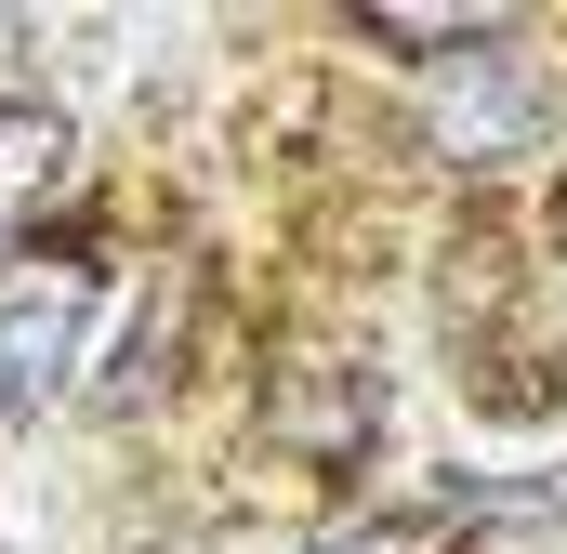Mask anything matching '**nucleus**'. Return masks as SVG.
Instances as JSON below:
<instances>
[{
	"label": "nucleus",
	"mask_w": 567,
	"mask_h": 554,
	"mask_svg": "<svg viewBox=\"0 0 567 554\" xmlns=\"http://www.w3.org/2000/svg\"><path fill=\"white\" fill-rule=\"evenodd\" d=\"M542 133H555V80H542V53H515L502 27L449 40L423 66V145L449 172H502V158H528Z\"/></svg>",
	"instance_id": "f257e3e1"
},
{
	"label": "nucleus",
	"mask_w": 567,
	"mask_h": 554,
	"mask_svg": "<svg viewBox=\"0 0 567 554\" xmlns=\"http://www.w3.org/2000/svg\"><path fill=\"white\" fill-rule=\"evenodd\" d=\"M93 304H106V277L80 265V252H13V265H0V422L53 410V397L80 383Z\"/></svg>",
	"instance_id": "f03ea898"
},
{
	"label": "nucleus",
	"mask_w": 567,
	"mask_h": 554,
	"mask_svg": "<svg viewBox=\"0 0 567 554\" xmlns=\"http://www.w3.org/2000/svg\"><path fill=\"white\" fill-rule=\"evenodd\" d=\"M66 172H80V133H66L53 106H13V93H0V225L40 212V198H66Z\"/></svg>",
	"instance_id": "7ed1b4c3"
},
{
	"label": "nucleus",
	"mask_w": 567,
	"mask_h": 554,
	"mask_svg": "<svg viewBox=\"0 0 567 554\" xmlns=\"http://www.w3.org/2000/svg\"><path fill=\"white\" fill-rule=\"evenodd\" d=\"M449 529H462L449 502H410V515H370V529H330L317 554H449Z\"/></svg>",
	"instance_id": "20e7f679"
},
{
	"label": "nucleus",
	"mask_w": 567,
	"mask_h": 554,
	"mask_svg": "<svg viewBox=\"0 0 567 554\" xmlns=\"http://www.w3.org/2000/svg\"><path fill=\"white\" fill-rule=\"evenodd\" d=\"M185 554H265V542H238V529H212V542H185Z\"/></svg>",
	"instance_id": "39448f33"
}]
</instances>
